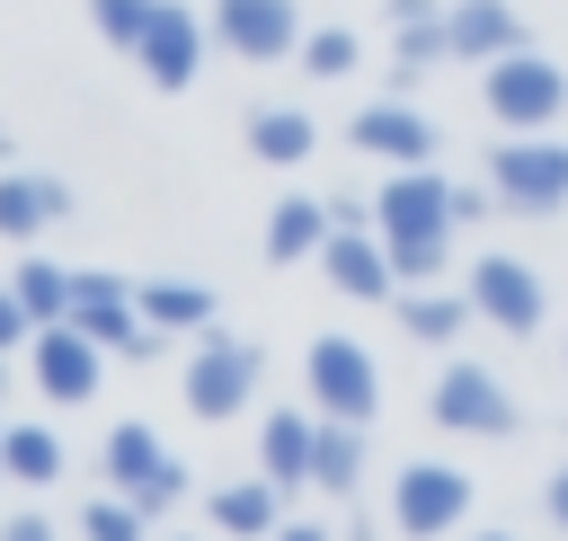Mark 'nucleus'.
<instances>
[{
    "label": "nucleus",
    "instance_id": "nucleus-1",
    "mask_svg": "<svg viewBox=\"0 0 568 541\" xmlns=\"http://www.w3.org/2000/svg\"><path fill=\"white\" fill-rule=\"evenodd\" d=\"M373 231H382L399 284H444V266H453V231H462V213H453V177H444L435 160H426V169H390L382 195H373Z\"/></svg>",
    "mask_w": 568,
    "mask_h": 541
},
{
    "label": "nucleus",
    "instance_id": "nucleus-2",
    "mask_svg": "<svg viewBox=\"0 0 568 541\" xmlns=\"http://www.w3.org/2000/svg\"><path fill=\"white\" fill-rule=\"evenodd\" d=\"M488 195H497V213H515V222H550V213H568V142L559 133H506V142H488Z\"/></svg>",
    "mask_w": 568,
    "mask_h": 541
},
{
    "label": "nucleus",
    "instance_id": "nucleus-3",
    "mask_svg": "<svg viewBox=\"0 0 568 541\" xmlns=\"http://www.w3.org/2000/svg\"><path fill=\"white\" fill-rule=\"evenodd\" d=\"M479 106H488L497 133H550L568 115V71L541 44H524V53H506V62L479 71Z\"/></svg>",
    "mask_w": 568,
    "mask_h": 541
},
{
    "label": "nucleus",
    "instance_id": "nucleus-4",
    "mask_svg": "<svg viewBox=\"0 0 568 541\" xmlns=\"http://www.w3.org/2000/svg\"><path fill=\"white\" fill-rule=\"evenodd\" d=\"M257 381H266V346H248V337H231L222 319L195 337V355H186V372H178V390H186V408L204 417V426H222V417H240L248 399H257Z\"/></svg>",
    "mask_w": 568,
    "mask_h": 541
},
{
    "label": "nucleus",
    "instance_id": "nucleus-5",
    "mask_svg": "<svg viewBox=\"0 0 568 541\" xmlns=\"http://www.w3.org/2000/svg\"><path fill=\"white\" fill-rule=\"evenodd\" d=\"M426 417L444 435H470V443H506L524 417H515V390L479 364V355H444L435 364V390H426Z\"/></svg>",
    "mask_w": 568,
    "mask_h": 541
},
{
    "label": "nucleus",
    "instance_id": "nucleus-6",
    "mask_svg": "<svg viewBox=\"0 0 568 541\" xmlns=\"http://www.w3.org/2000/svg\"><path fill=\"white\" fill-rule=\"evenodd\" d=\"M470 506H479V488L462 461H399L390 470V532L399 541H453L470 523Z\"/></svg>",
    "mask_w": 568,
    "mask_h": 541
},
{
    "label": "nucleus",
    "instance_id": "nucleus-7",
    "mask_svg": "<svg viewBox=\"0 0 568 541\" xmlns=\"http://www.w3.org/2000/svg\"><path fill=\"white\" fill-rule=\"evenodd\" d=\"M71 328L98 337V346L124 355V364H151V355L169 346V328H151V319L133 310V275H106V266H71Z\"/></svg>",
    "mask_w": 568,
    "mask_h": 541
},
{
    "label": "nucleus",
    "instance_id": "nucleus-8",
    "mask_svg": "<svg viewBox=\"0 0 568 541\" xmlns=\"http://www.w3.org/2000/svg\"><path fill=\"white\" fill-rule=\"evenodd\" d=\"M302 390H311L320 417H346V426H373V417H382V364H373V346L346 337V328L311 337V355H302Z\"/></svg>",
    "mask_w": 568,
    "mask_h": 541
},
{
    "label": "nucleus",
    "instance_id": "nucleus-9",
    "mask_svg": "<svg viewBox=\"0 0 568 541\" xmlns=\"http://www.w3.org/2000/svg\"><path fill=\"white\" fill-rule=\"evenodd\" d=\"M462 293H470V310H479L497 337H532V328L550 319V284H541V266L515 257V248H479V257L462 266Z\"/></svg>",
    "mask_w": 568,
    "mask_h": 541
},
{
    "label": "nucleus",
    "instance_id": "nucleus-10",
    "mask_svg": "<svg viewBox=\"0 0 568 541\" xmlns=\"http://www.w3.org/2000/svg\"><path fill=\"white\" fill-rule=\"evenodd\" d=\"M106 479H115V497H133L142 514H169L195 479H186V461L178 452H160V435L142 426V417H124V426H106Z\"/></svg>",
    "mask_w": 568,
    "mask_h": 541
},
{
    "label": "nucleus",
    "instance_id": "nucleus-11",
    "mask_svg": "<svg viewBox=\"0 0 568 541\" xmlns=\"http://www.w3.org/2000/svg\"><path fill=\"white\" fill-rule=\"evenodd\" d=\"M346 142H355L364 160H382V169H426L444 133H435V115H426L417 98H399V89H382L373 106H355V115H346Z\"/></svg>",
    "mask_w": 568,
    "mask_h": 541
},
{
    "label": "nucleus",
    "instance_id": "nucleus-12",
    "mask_svg": "<svg viewBox=\"0 0 568 541\" xmlns=\"http://www.w3.org/2000/svg\"><path fill=\"white\" fill-rule=\"evenodd\" d=\"M213 44L240 53V62H293L302 53V0H213Z\"/></svg>",
    "mask_w": 568,
    "mask_h": 541
},
{
    "label": "nucleus",
    "instance_id": "nucleus-13",
    "mask_svg": "<svg viewBox=\"0 0 568 541\" xmlns=\"http://www.w3.org/2000/svg\"><path fill=\"white\" fill-rule=\"evenodd\" d=\"M204 44H213V27L186 9V0H160L151 9V27H142V44H133V71L151 80V89H195V71H204Z\"/></svg>",
    "mask_w": 568,
    "mask_h": 541
},
{
    "label": "nucleus",
    "instance_id": "nucleus-14",
    "mask_svg": "<svg viewBox=\"0 0 568 541\" xmlns=\"http://www.w3.org/2000/svg\"><path fill=\"white\" fill-rule=\"evenodd\" d=\"M320 275H328V293H346V302H390V293H399V266H390V248H382L373 222H337L328 248H320Z\"/></svg>",
    "mask_w": 568,
    "mask_h": 541
},
{
    "label": "nucleus",
    "instance_id": "nucleus-15",
    "mask_svg": "<svg viewBox=\"0 0 568 541\" xmlns=\"http://www.w3.org/2000/svg\"><path fill=\"white\" fill-rule=\"evenodd\" d=\"M444 35H453V62H470V71H488V62L532 44L515 0H444Z\"/></svg>",
    "mask_w": 568,
    "mask_h": 541
},
{
    "label": "nucleus",
    "instance_id": "nucleus-16",
    "mask_svg": "<svg viewBox=\"0 0 568 541\" xmlns=\"http://www.w3.org/2000/svg\"><path fill=\"white\" fill-rule=\"evenodd\" d=\"M98 372H106V346H98V337H80L71 319L36 328V390H44V399L80 408V399H98Z\"/></svg>",
    "mask_w": 568,
    "mask_h": 541
},
{
    "label": "nucleus",
    "instance_id": "nucleus-17",
    "mask_svg": "<svg viewBox=\"0 0 568 541\" xmlns=\"http://www.w3.org/2000/svg\"><path fill=\"white\" fill-rule=\"evenodd\" d=\"M390 319H399V337H417V346H462V328H470L479 310H470L462 284H399V293H390Z\"/></svg>",
    "mask_w": 568,
    "mask_h": 541
},
{
    "label": "nucleus",
    "instance_id": "nucleus-18",
    "mask_svg": "<svg viewBox=\"0 0 568 541\" xmlns=\"http://www.w3.org/2000/svg\"><path fill=\"white\" fill-rule=\"evenodd\" d=\"M133 310H142L151 328H169V337H204V328L222 319L213 284H195V275H142V284H133Z\"/></svg>",
    "mask_w": 568,
    "mask_h": 541
},
{
    "label": "nucleus",
    "instance_id": "nucleus-19",
    "mask_svg": "<svg viewBox=\"0 0 568 541\" xmlns=\"http://www.w3.org/2000/svg\"><path fill=\"white\" fill-rule=\"evenodd\" d=\"M53 222H71V186L44 169H0V239H36Z\"/></svg>",
    "mask_w": 568,
    "mask_h": 541
},
{
    "label": "nucleus",
    "instance_id": "nucleus-20",
    "mask_svg": "<svg viewBox=\"0 0 568 541\" xmlns=\"http://www.w3.org/2000/svg\"><path fill=\"white\" fill-rule=\"evenodd\" d=\"M240 142H248V160H266V169H302V160L320 151V115H311V106H248Z\"/></svg>",
    "mask_w": 568,
    "mask_h": 541
},
{
    "label": "nucleus",
    "instance_id": "nucleus-21",
    "mask_svg": "<svg viewBox=\"0 0 568 541\" xmlns=\"http://www.w3.org/2000/svg\"><path fill=\"white\" fill-rule=\"evenodd\" d=\"M213 532H231V541H275V523H284V488L257 470V479H222L213 497Z\"/></svg>",
    "mask_w": 568,
    "mask_h": 541
},
{
    "label": "nucleus",
    "instance_id": "nucleus-22",
    "mask_svg": "<svg viewBox=\"0 0 568 541\" xmlns=\"http://www.w3.org/2000/svg\"><path fill=\"white\" fill-rule=\"evenodd\" d=\"M328 231H337V213H328L320 195H275V213H266V266H302V257H320Z\"/></svg>",
    "mask_w": 568,
    "mask_h": 541
},
{
    "label": "nucleus",
    "instance_id": "nucleus-23",
    "mask_svg": "<svg viewBox=\"0 0 568 541\" xmlns=\"http://www.w3.org/2000/svg\"><path fill=\"white\" fill-rule=\"evenodd\" d=\"M311 443H320V417H302V408H275L266 426H257V470L293 497V488H311Z\"/></svg>",
    "mask_w": 568,
    "mask_h": 541
},
{
    "label": "nucleus",
    "instance_id": "nucleus-24",
    "mask_svg": "<svg viewBox=\"0 0 568 541\" xmlns=\"http://www.w3.org/2000/svg\"><path fill=\"white\" fill-rule=\"evenodd\" d=\"M364 461H373V435H364V426H346V417H320L311 488H320V497H355V488H364Z\"/></svg>",
    "mask_w": 568,
    "mask_h": 541
},
{
    "label": "nucleus",
    "instance_id": "nucleus-25",
    "mask_svg": "<svg viewBox=\"0 0 568 541\" xmlns=\"http://www.w3.org/2000/svg\"><path fill=\"white\" fill-rule=\"evenodd\" d=\"M9 293L27 302V319H36V328H53V319H71V266H53V257H18V275H9Z\"/></svg>",
    "mask_w": 568,
    "mask_h": 541
},
{
    "label": "nucleus",
    "instance_id": "nucleus-26",
    "mask_svg": "<svg viewBox=\"0 0 568 541\" xmlns=\"http://www.w3.org/2000/svg\"><path fill=\"white\" fill-rule=\"evenodd\" d=\"M0 470L18 488H44V479H62V443L44 426H0Z\"/></svg>",
    "mask_w": 568,
    "mask_h": 541
},
{
    "label": "nucleus",
    "instance_id": "nucleus-27",
    "mask_svg": "<svg viewBox=\"0 0 568 541\" xmlns=\"http://www.w3.org/2000/svg\"><path fill=\"white\" fill-rule=\"evenodd\" d=\"M293 62H302L311 80H346V71H364V35H355V27H311Z\"/></svg>",
    "mask_w": 568,
    "mask_h": 541
},
{
    "label": "nucleus",
    "instance_id": "nucleus-28",
    "mask_svg": "<svg viewBox=\"0 0 568 541\" xmlns=\"http://www.w3.org/2000/svg\"><path fill=\"white\" fill-rule=\"evenodd\" d=\"M151 9H160V0H89V27L133 62V44H142V27H151Z\"/></svg>",
    "mask_w": 568,
    "mask_h": 541
},
{
    "label": "nucleus",
    "instance_id": "nucleus-29",
    "mask_svg": "<svg viewBox=\"0 0 568 541\" xmlns=\"http://www.w3.org/2000/svg\"><path fill=\"white\" fill-rule=\"evenodd\" d=\"M142 523H151V514H142L133 497H89V506H80V541H142Z\"/></svg>",
    "mask_w": 568,
    "mask_h": 541
},
{
    "label": "nucleus",
    "instance_id": "nucleus-30",
    "mask_svg": "<svg viewBox=\"0 0 568 541\" xmlns=\"http://www.w3.org/2000/svg\"><path fill=\"white\" fill-rule=\"evenodd\" d=\"M9 346H36V319H27V302L0 284V355H9Z\"/></svg>",
    "mask_w": 568,
    "mask_h": 541
},
{
    "label": "nucleus",
    "instance_id": "nucleus-31",
    "mask_svg": "<svg viewBox=\"0 0 568 541\" xmlns=\"http://www.w3.org/2000/svg\"><path fill=\"white\" fill-rule=\"evenodd\" d=\"M541 514H550V523H559V532H568V461H559V470H550V479H541Z\"/></svg>",
    "mask_w": 568,
    "mask_h": 541
},
{
    "label": "nucleus",
    "instance_id": "nucleus-32",
    "mask_svg": "<svg viewBox=\"0 0 568 541\" xmlns=\"http://www.w3.org/2000/svg\"><path fill=\"white\" fill-rule=\"evenodd\" d=\"M0 541H62V532H53L44 514H9V523H0Z\"/></svg>",
    "mask_w": 568,
    "mask_h": 541
},
{
    "label": "nucleus",
    "instance_id": "nucleus-33",
    "mask_svg": "<svg viewBox=\"0 0 568 541\" xmlns=\"http://www.w3.org/2000/svg\"><path fill=\"white\" fill-rule=\"evenodd\" d=\"M444 0H390V27H408V18H435Z\"/></svg>",
    "mask_w": 568,
    "mask_h": 541
},
{
    "label": "nucleus",
    "instance_id": "nucleus-34",
    "mask_svg": "<svg viewBox=\"0 0 568 541\" xmlns=\"http://www.w3.org/2000/svg\"><path fill=\"white\" fill-rule=\"evenodd\" d=\"M275 541H337L328 523H275Z\"/></svg>",
    "mask_w": 568,
    "mask_h": 541
},
{
    "label": "nucleus",
    "instance_id": "nucleus-35",
    "mask_svg": "<svg viewBox=\"0 0 568 541\" xmlns=\"http://www.w3.org/2000/svg\"><path fill=\"white\" fill-rule=\"evenodd\" d=\"M346 541H373V523H346Z\"/></svg>",
    "mask_w": 568,
    "mask_h": 541
},
{
    "label": "nucleus",
    "instance_id": "nucleus-36",
    "mask_svg": "<svg viewBox=\"0 0 568 541\" xmlns=\"http://www.w3.org/2000/svg\"><path fill=\"white\" fill-rule=\"evenodd\" d=\"M9 151H18V142H9V124H0V169H9Z\"/></svg>",
    "mask_w": 568,
    "mask_h": 541
},
{
    "label": "nucleus",
    "instance_id": "nucleus-37",
    "mask_svg": "<svg viewBox=\"0 0 568 541\" xmlns=\"http://www.w3.org/2000/svg\"><path fill=\"white\" fill-rule=\"evenodd\" d=\"M470 541H515V532H470Z\"/></svg>",
    "mask_w": 568,
    "mask_h": 541
},
{
    "label": "nucleus",
    "instance_id": "nucleus-38",
    "mask_svg": "<svg viewBox=\"0 0 568 541\" xmlns=\"http://www.w3.org/2000/svg\"><path fill=\"white\" fill-rule=\"evenodd\" d=\"M0 390H9V364H0Z\"/></svg>",
    "mask_w": 568,
    "mask_h": 541
},
{
    "label": "nucleus",
    "instance_id": "nucleus-39",
    "mask_svg": "<svg viewBox=\"0 0 568 541\" xmlns=\"http://www.w3.org/2000/svg\"><path fill=\"white\" fill-rule=\"evenodd\" d=\"M559 364H568V346H559Z\"/></svg>",
    "mask_w": 568,
    "mask_h": 541
},
{
    "label": "nucleus",
    "instance_id": "nucleus-40",
    "mask_svg": "<svg viewBox=\"0 0 568 541\" xmlns=\"http://www.w3.org/2000/svg\"><path fill=\"white\" fill-rule=\"evenodd\" d=\"M0 426H9V417H0Z\"/></svg>",
    "mask_w": 568,
    "mask_h": 541
}]
</instances>
